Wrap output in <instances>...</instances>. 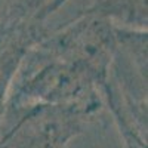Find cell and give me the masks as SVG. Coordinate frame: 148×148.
Instances as JSON below:
<instances>
[{"instance_id": "6da1fadb", "label": "cell", "mask_w": 148, "mask_h": 148, "mask_svg": "<svg viewBox=\"0 0 148 148\" xmlns=\"http://www.w3.org/2000/svg\"><path fill=\"white\" fill-rule=\"evenodd\" d=\"M88 114L65 107H36L24 111L16 125L0 138V148H68L82 132Z\"/></svg>"}, {"instance_id": "7a4b0ae2", "label": "cell", "mask_w": 148, "mask_h": 148, "mask_svg": "<svg viewBox=\"0 0 148 148\" xmlns=\"http://www.w3.org/2000/svg\"><path fill=\"white\" fill-rule=\"evenodd\" d=\"M42 39L37 24L18 22L0 27V121L12 80L28 51Z\"/></svg>"}, {"instance_id": "3957f363", "label": "cell", "mask_w": 148, "mask_h": 148, "mask_svg": "<svg viewBox=\"0 0 148 148\" xmlns=\"http://www.w3.org/2000/svg\"><path fill=\"white\" fill-rule=\"evenodd\" d=\"M65 2L67 0H14L5 15L2 27L18 22L37 24V21L46 18Z\"/></svg>"}]
</instances>
